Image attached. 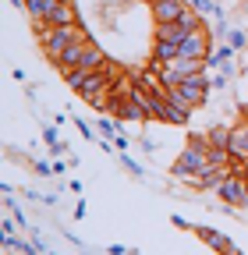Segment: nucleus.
Instances as JSON below:
<instances>
[{
  "label": "nucleus",
  "mask_w": 248,
  "mask_h": 255,
  "mask_svg": "<svg viewBox=\"0 0 248 255\" xmlns=\"http://www.w3.org/2000/svg\"><path fill=\"white\" fill-rule=\"evenodd\" d=\"M75 128H78V131H82V138H89V142H92V138H96V131H92V124H89V121H82V117H75Z\"/></svg>",
  "instance_id": "obj_20"
},
{
  "label": "nucleus",
  "mask_w": 248,
  "mask_h": 255,
  "mask_svg": "<svg viewBox=\"0 0 248 255\" xmlns=\"http://www.w3.org/2000/svg\"><path fill=\"white\" fill-rule=\"evenodd\" d=\"M85 46H89V36H82V39H75L64 53H60V60H57V68L60 71H71V68H78L82 64V53H85Z\"/></svg>",
  "instance_id": "obj_9"
},
{
  "label": "nucleus",
  "mask_w": 248,
  "mask_h": 255,
  "mask_svg": "<svg viewBox=\"0 0 248 255\" xmlns=\"http://www.w3.org/2000/svg\"><path fill=\"white\" fill-rule=\"evenodd\" d=\"M216 191V199H220L224 206H231V209H248V177L241 174H227L220 184L213 188Z\"/></svg>",
  "instance_id": "obj_4"
},
{
  "label": "nucleus",
  "mask_w": 248,
  "mask_h": 255,
  "mask_svg": "<svg viewBox=\"0 0 248 255\" xmlns=\"http://www.w3.org/2000/svg\"><path fill=\"white\" fill-rule=\"evenodd\" d=\"M192 231H195V238H202V241H206L213 252H227V255H238V252H241V248H238V245H234L227 234L213 231V227H192Z\"/></svg>",
  "instance_id": "obj_8"
},
{
  "label": "nucleus",
  "mask_w": 248,
  "mask_h": 255,
  "mask_svg": "<svg viewBox=\"0 0 248 255\" xmlns=\"http://www.w3.org/2000/svg\"><path fill=\"white\" fill-rule=\"evenodd\" d=\"M177 25H181L184 32H192V28H202V14H199L195 7H188V11H184V14L177 18Z\"/></svg>",
  "instance_id": "obj_16"
},
{
  "label": "nucleus",
  "mask_w": 248,
  "mask_h": 255,
  "mask_svg": "<svg viewBox=\"0 0 248 255\" xmlns=\"http://www.w3.org/2000/svg\"><path fill=\"white\" fill-rule=\"evenodd\" d=\"M11 4H14V7H18V11L25 14V7H28V0H11Z\"/></svg>",
  "instance_id": "obj_30"
},
{
  "label": "nucleus",
  "mask_w": 248,
  "mask_h": 255,
  "mask_svg": "<svg viewBox=\"0 0 248 255\" xmlns=\"http://www.w3.org/2000/svg\"><path fill=\"white\" fill-rule=\"evenodd\" d=\"M71 163H68V159H64V163H60V159H53V177H60V174H64Z\"/></svg>",
  "instance_id": "obj_27"
},
{
  "label": "nucleus",
  "mask_w": 248,
  "mask_h": 255,
  "mask_svg": "<svg viewBox=\"0 0 248 255\" xmlns=\"http://www.w3.org/2000/svg\"><path fill=\"white\" fill-rule=\"evenodd\" d=\"M82 18H78V11H75V4L71 0H60V4L50 11V21L46 25H78Z\"/></svg>",
  "instance_id": "obj_10"
},
{
  "label": "nucleus",
  "mask_w": 248,
  "mask_h": 255,
  "mask_svg": "<svg viewBox=\"0 0 248 255\" xmlns=\"http://www.w3.org/2000/svg\"><path fill=\"white\" fill-rule=\"evenodd\" d=\"M234 50H238V46H231V43H224V46H216V43H213V50L206 53V68H220V64L234 60Z\"/></svg>",
  "instance_id": "obj_12"
},
{
  "label": "nucleus",
  "mask_w": 248,
  "mask_h": 255,
  "mask_svg": "<svg viewBox=\"0 0 248 255\" xmlns=\"http://www.w3.org/2000/svg\"><path fill=\"white\" fill-rule=\"evenodd\" d=\"M43 142H46V145H53V142H60V135H57V121L43 128Z\"/></svg>",
  "instance_id": "obj_22"
},
{
  "label": "nucleus",
  "mask_w": 248,
  "mask_h": 255,
  "mask_svg": "<svg viewBox=\"0 0 248 255\" xmlns=\"http://www.w3.org/2000/svg\"><path fill=\"white\" fill-rule=\"evenodd\" d=\"M170 223H174V227H181V231H192V227H195V223H188L184 216H170Z\"/></svg>",
  "instance_id": "obj_24"
},
{
  "label": "nucleus",
  "mask_w": 248,
  "mask_h": 255,
  "mask_svg": "<svg viewBox=\"0 0 248 255\" xmlns=\"http://www.w3.org/2000/svg\"><path fill=\"white\" fill-rule=\"evenodd\" d=\"M209 167V145H195V142H188V149H184L177 159H174V167H170V174L177 177V181H184L188 184L199 170H206Z\"/></svg>",
  "instance_id": "obj_3"
},
{
  "label": "nucleus",
  "mask_w": 248,
  "mask_h": 255,
  "mask_svg": "<svg viewBox=\"0 0 248 255\" xmlns=\"http://www.w3.org/2000/svg\"><path fill=\"white\" fill-rule=\"evenodd\" d=\"M114 145H117V152H124V149H128V135H117Z\"/></svg>",
  "instance_id": "obj_29"
},
{
  "label": "nucleus",
  "mask_w": 248,
  "mask_h": 255,
  "mask_svg": "<svg viewBox=\"0 0 248 255\" xmlns=\"http://www.w3.org/2000/svg\"><path fill=\"white\" fill-rule=\"evenodd\" d=\"M177 89H181V96H184V100H188V103H192L195 110H199V107H206V100H209V78H206V75L184 78V82H181Z\"/></svg>",
  "instance_id": "obj_6"
},
{
  "label": "nucleus",
  "mask_w": 248,
  "mask_h": 255,
  "mask_svg": "<svg viewBox=\"0 0 248 255\" xmlns=\"http://www.w3.org/2000/svg\"><path fill=\"white\" fill-rule=\"evenodd\" d=\"M0 252H14V255H32V252H39V245L32 241V238H18V234H7V238H0Z\"/></svg>",
  "instance_id": "obj_11"
},
{
  "label": "nucleus",
  "mask_w": 248,
  "mask_h": 255,
  "mask_svg": "<svg viewBox=\"0 0 248 255\" xmlns=\"http://www.w3.org/2000/svg\"><path fill=\"white\" fill-rule=\"evenodd\" d=\"M192 4L188 0H152L149 11H152V21H177Z\"/></svg>",
  "instance_id": "obj_7"
},
{
  "label": "nucleus",
  "mask_w": 248,
  "mask_h": 255,
  "mask_svg": "<svg viewBox=\"0 0 248 255\" xmlns=\"http://www.w3.org/2000/svg\"><path fill=\"white\" fill-rule=\"evenodd\" d=\"M28 163H32V170L39 177H53V163H46V159H28Z\"/></svg>",
  "instance_id": "obj_19"
},
{
  "label": "nucleus",
  "mask_w": 248,
  "mask_h": 255,
  "mask_svg": "<svg viewBox=\"0 0 248 255\" xmlns=\"http://www.w3.org/2000/svg\"><path fill=\"white\" fill-rule=\"evenodd\" d=\"M50 152H53V156H68V142H53Z\"/></svg>",
  "instance_id": "obj_26"
},
{
  "label": "nucleus",
  "mask_w": 248,
  "mask_h": 255,
  "mask_svg": "<svg viewBox=\"0 0 248 255\" xmlns=\"http://www.w3.org/2000/svg\"><path fill=\"white\" fill-rule=\"evenodd\" d=\"M188 121H192V107H184V103H170V100H167V124L184 128Z\"/></svg>",
  "instance_id": "obj_14"
},
{
  "label": "nucleus",
  "mask_w": 248,
  "mask_h": 255,
  "mask_svg": "<svg viewBox=\"0 0 248 255\" xmlns=\"http://www.w3.org/2000/svg\"><path fill=\"white\" fill-rule=\"evenodd\" d=\"M188 4L199 11V14H209V18H216V14H224V7L216 4V0H188Z\"/></svg>",
  "instance_id": "obj_17"
},
{
  "label": "nucleus",
  "mask_w": 248,
  "mask_h": 255,
  "mask_svg": "<svg viewBox=\"0 0 248 255\" xmlns=\"http://www.w3.org/2000/svg\"><path fill=\"white\" fill-rule=\"evenodd\" d=\"M32 32H36V43L43 46V53L57 64L60 53H64L75 39L85 36V25H82V21H78V25H32Z\"/></svg>",
  "instance_id": "obj_1"
},
{
  "label": "nucleus",
  "mask_w": 248,
  "mask_h": 255,
  "mask_svg": "<svg viewBox=\"0 0 248 255\" xmlns=\"http://www.w3.org/2000/svg\"><path fill=\"white\" fill-rule=\"evenodd\" d=\"M117 159H121V167H124V170H128V174H131V177H138V181H142V177H145V170H142V163H138V159H131V156H128V152H121V156H117Z\"/></svg>",
  "instance_id": "obj_18"
},
{
  "label": "nucleus",
  "mask_w": 248,
  "mask_h": 255,
  "mask_svg": "<svg viewBox=\"0 0 248 255\" xmlns=\"http://www.w3.org/2000/svg\"><path fill=\"white\" fill-rule=\"evenodd\" d=\"M231 167L234 163H209L206 170H199L192 181H188V188H195V191H209V188H216L227 174H231Z\"/></svg>",
  "instance_id": "obj_5"
},
{
  "label": "nucleus",
  "mask_w": 248,
  "mask_h": 255,
  "mask_svg": "<svg viewBox=\"0 0 248 255\" xmlns=\"http://www.w3.org/2000/svg\"><path fill=\"white\" fill-rule=\"evenodd\" d=\"M85 213H89V206H85V199L75 206V213H71V220H85Z\"/></svg>",
  "instance_id": "obj_25"
},
{
  "label": "nucleus",
  "mask_w": 248,
  "mask_h": 255,
  "mask_svg": "<svg viewBox=\"0 0 248 255\" xmlns=\"http://www.w3.org/2000/svg\"><path fill=\"white\" fill-rule=\"evenodd\" d=\"M206 138H209V145H227V149H231V138H234V128H227V124H213Z\"/></svg>",
  "instance_id": "obj_15"
},
{
  "label": "nucleus",
  "mask_w": 248,
  "mask_h": 255,
  "mask_svg": "<svg viewBox=\"0 0 248 255\" xmlns=\"http://www.w3.org/2000/svg\"><path fill=\"white\" fill-rule=\"evenodd\" d=\"M64 75V82H68V89L71 92H78L82 100H89L92 92H100V89H110L114 85V78L100 68V71H89V68H71V71H60Z\"/></svg>",
  "instance_id": "obj_2"
},
{
  "label": "nucleus",
  "mask_w": 248,
  "mask_h": 255,
  "mask_svg": "<svg viewBox=\"0 0 248 255\" xmlns=\"http://www.w3.org/2000/svg\"><path fill=\"white\" fill-rule=\"evenodd\" d=\"M177 46L181 43H174V39H152V57H156L160 64H170L177 57Z\"/></svg>",
  "instance_id": "obj_13"
},
{
  "label": "nucleus",
  "mask_w": 248,
  "mask_h": 255,
  "mask_svg": "<svg viewBox=\"0 0 248 255\" xmlns=\"http://www.w3.org/2000/svg\"><path fill=\"white\" fill-rule=\"evenodd\" d=\"M4 209H7V213H14V209H18V202H14V191H11V195H4Z\"/></svg>",
  "instance_id": "obj_28"
},
{
  "label": "nucleus",
  "mask_w": 248,
  "mask_h": 255,
  "mask_svg": "<svg viewBox=\"0 0 248 255\" xmlns=\"http://www.w3.org/2000/svg\"><path fill=\"white\" fill-rule=\"evenodd\" d=\"M142 4H152V0H142Z\"/></svg>",
  "instance_id": "obj_31"
},
{
  "label": "nucleus",
  "mask_w": 248,
  "mask_h": 255,
  "mask_svg": "<svg viewBox=\"0 0 248 255\" xmlns=\"http://www.w3.org/2000/svg\"><path fill=\"white\" fill-rule=\"evenodd\" d=\"M11 216H14V213H11ZM11 216H4V220H0V231H4V238H7V234H14V231L21 227V223H18V220H11Z\"/></svg>",
  "instance_id": "obj_23"
},
{
  "label": "nucleus",
  "mask_w": 248,
  "mask_h": 255,
  "mask_svg": "<svg viewBox=\"0 0 248 255\" xmlns=\"http://www.w3.org/2000/svg\"><path fill=\"white\" fill-rule=\"evenodd\" d=\"M227 43H231V46H238V50H241V46H245V43H248V36H245V32H241V28H231V36H227Z\"/></svg>",
  "instance_id": "obj_21"
}]
</instances>
